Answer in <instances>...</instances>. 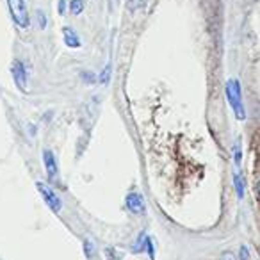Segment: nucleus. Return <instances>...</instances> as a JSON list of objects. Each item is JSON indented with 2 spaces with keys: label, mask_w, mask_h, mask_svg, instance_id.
I'll return each mask as SVG.
<instances>
[{
  "label": "nucleus",
  "mask_w": 260,
  "mask_h": 260,
  "mask_svg": "<svg viewBox=\"0 0 260 260\" xmlns=\"http://www.w3.org/2000/svg\"><path fill=\"white\" fill-rule=\"evenodd\" d=\"M8 2V9L9 15H11L13 22L23 30L30 29V16H29V9H27L25 0H6Z\"/></svg>",
  "instance_id": "1"
},
{
  "label": "nucleus",
  "mask_w": 260,
  "mask_h": 260,
  "mask_svg": "<svg viewBox=\"0 0 260 260\" xmlns=\"http://www.w3.org/2000/svg\"><path fill=\"white\" fill-rule=\"evenodd\" d=\"M226 98H228V102H230L237 119H244V105H242V93H241V84H239V80L232 79L226 82Z\"/></svg>",
  "instance_id": "2"
},
{
  "label": "nucleus",
  "mask_w": 260,
  "mask_h": 260,
  "mask_svg": "<svg viewBox=\"0 0 260 260\" xmlns=\"http://www.w3.org/2000/svg\"><path fill=\"white\" fill-rule=\"evenodd\" d=\"M36 187H38V192L41 194V198L45 200V203H47V207L52 210V212L59 214L62 209V202L61 198H59L57 194H55V191L50 187V185L43 184V182H36Z\"/></svg>",
  "instance_id": "3"
},
{
  "label": "nucleus",
  "mask_w": 260,
  "mask_h": 260,
  "mask_svg": "<svg viewBox=\"0 0 260 260\" xmlns=\"http://www.w3.org/2000/svg\"><path fill=\"white\" fill-rule=\"evenodd\" d=\"M11 77L15 80L16 87H18L22 93L27 91V70L23 66V62L20 59H13L11 62Z\"/></svg>",
  "instance_id": "4"
},
{
  "label": "nucleus",
  "mask_w": 260,
  "mask_h": 260,
  "mask_svg": "<svg viewBox=\"0 0 260 260\" xmlns=\"http://www.w3.org/2000/svg\"><path fill=\"white\" fill-rule=\"evenodd\" d=\"M125 207L128 212L139 216V214L145 212V198H143V194H139V192H136V191L128 192L125 198Z\"/></svg>",
  "instance_id": "5"
},
{
  "label": "nucleus",
  "mask_w": 260,
  "mask_h": 260,
  "mask_svg": "<svg viewBox=\"0 0 260 260\" xmlns=\"http://www.w3.org/2000/svg\"><path fill=\"white\" fill-rule=\"evenodd\" d=\"M43 162H45V168H47L48 180H50L52 184H55L59 178V166H57V160H55V155L52 150H43Z\"/></svg>",
  "instance_id": "6"
},
{
  "label": "nucleus",
  "mask_w": 260,
  "mask_h": 260,
  "mask_svg": "<svg viewBox=\"0 0 260 260\" xmlns=\"http://www.w3.org/2000/svg\"><path fill=\"white\" fill-rule=\"evenodd\" d=\"M62 41L68 48H80V38L72 27H62Z\"/></svg>",
  "instance_id": "7"
},
{
  "label": "nucleus",
  "mask_w": 260,
  "mask_h": 260,
  "mask_svg": "<svg viewBox=\"0 0 260 260\" xmlns=\"http://www.w3.org/2000/svg\"><path fill=\"white\" fill-rule=\"evenodd\" d=\"M86 9V0H70V15L79 16Z\"/></svg>",
  "instance_id": "8"
},
{
  "label": "nucleus",
  "mask_w": 260,
  "mask_h": 260,
  "mask_svg": "<svg viewBox=\"0 0 260 260\" xmlns=\"http://www.w3.org/2000/svg\"><path fill=\"white\" fill-rule=\"evenodd\" d=\"M146 248V234L145 232H141V234L138 235V239H136V242L132 246H130V251L132 253H141L145 251Z\"/></svg>",
  "instance_id": "9"
},
{
  "label": "nucleus",
  "mask_w": 260,
  "mask_h": 260,
  "mask_svg": "<svg viewBox=\"0 0 260 260\" xmlns=\"http://www.w3.org/2000/svg\"><path fill=\"white\" fill-rule=\"evenodd\" d=\"M234 187L237 192V198H244V178L241 173H234Z\"/></svg>",
  "instance_id": "10"
},
{
  "label": "nucleus",
  "mask_w": 260,
  "mask_h": 260,
  "mask_svg": "<svg viewBox=\"0 0 260 260\" xmlns=\"http://www.w3.org/2000/svg\"><path fill=\"white\" fill-rule=\"evenodd\" d=\"M145 0H128L126 2V9H128L130 13H136L138 9H143L145 8Z\"/></svg>",
  "instance_id": "11"
},
{
  "label": "nucleus",
  "mask_w": 260,
  "mask_h": 260,
  "mask_svg": "<svg viewBox=\"0 0 260 260\" xmlns=\"http://www.w3.org/2000/svg\"><path fill=\"white\" fill-rule=\"evenodd\" d=\"M145 251L148 253L150 260H155V244H153V239L148 237V235H146V248H145Z\"/></svg>",
  "instance_id": "12"
},
{
  "label": "nucleus",
  "mask_w": 260,
  "mask_h": 260,
  "mask_svg": "<svg viewBox=\"0 0 260 260\" xmlns=\"http://www.w3.org/2000/svg\"><path fill=\"white\" fill-rule=\"evenodd\" d=\"M111 70H112V66L111 64H107L104 70H102V73L98 75V82L100 84H107L109 82V79H111Z\"/></svg>",
  "instance_id": "13"
},
{
  "label": "nucleus",
  "mask_w": 260,
  "mask_h": 260,
  "mask_svg": "<svg viewBox=\"0 0 260 260\" xmlns=\"http://www.w3.org/2000/svg\"><path fill=\"white\" fill-rule=\"evenodd\" d=\"M36 20H38V27H40L41 30L47 29L48 20H47V15H45L43 11H36Z\"/></svg>",
  "instance_id": "14"
},
{
  "label": "nucleus",
  "mask_w": 260,
  "mask_h": 260,
  "mask_svg": "<svg viewBox=\"0 0 260 260\" xmlns=\"http://www.w3.org/2000/svg\"><path fill=\"white\" fill-rule=\"evenodd\" d=\"M234 159H235V164L241 166V160H242V152H241V141H237L234 145Z\"/></svg>",
  "instance_id": "15"
},
{
  "label": "nucleus",
  "mask_w": 260,
  "mask_h": 260,
  "mask_svg": "<svg viewBox=\"0 0 260 260\" xmlns=\"http://www.w3.org/2000/svg\"><path fill=\"white\" fill-rule=\"evenodd\" d=\"M80 77H82V80H84V82H87V84L98 82V77L94 75L93 72H82V73H80Z\"/></svg>",
  "instance_id": "16"
},
{
  "label": "nucleus",
  "mask_w": 260,
  "mask_h": 260,
  "mask_svg": "<svg viewBox=\"0 0 260 260\" xmlns=\"http://www.w3.org/2000/svg\"><path fill=\"white\" fill-rule=\"evenodd\" d=\"M93 251H94V246H93V242H91V241H84V253H86L87 260H91V258H93Z\"/></svg>",
  "instance_id": "17"
},
{
  "label": "nucleus",
  "mask_w": 260,
  "mask_h": 260,
  "mask_svg": "<svg viewBox=\"0 0 260 260\" xmlns=\"http://www.w3.org/2000/svg\"><path fill=\"white\" fill-rule=\"evenodd\" d=\"M105 256L109 260H119L121 258V253H118L114 248H105Z\"/></svg>",
  "instance_id": "18"
},
{
  "label": "nucleus",
  "mask_w": 260,
  "mask_h": 260,
  "mask_svg": "<svg viewBox=\"0 0 260 260\" xmlns=\"http://www.w3.org/2000/svg\"><path fill=\"white\" fill-rule=\"evenodd\" d=\"M239 260H249V251L246 246H241V248H239Z\"/></svg>",
  "instance_id": "19"
},
{
  "label": "nucleus",
  "mask_w": 260,
  "mask_h": 260,
  "mask_svg": "<svg viewBox=\"0 0 260 260\" xmlns=\"http://www.w3.org/2000/svg\"><path fill=\"white\" fill-rule=\"evenodd\" d=\"M66 6H68V2L66 0H59V6H57V11H59V15H66Z\"/></svg>",
  "instance_id": "20"
},
{
  "label": "nucleus",
  "mask_w": 260,
  "mask_h": 260,
  "mask_svg": "<svg viewBox=\"0 0 260 260\" xmlns=\"http://www.w3.org/2000/svg\"><path fill=\"white\" fill-rule=\"evenodd\" d=\"M221 260H235V258H234V255H232L230 251H226V253H223V255H221Z\"/></svg>",
  "instance_id": "21"
},
{
  "label": "nucleus",
  "mask_w": 260,
  "mask_h": 260,
  "mask_svg": "<svg viewBox=\"0 0 260 260\" xmlns=\"http://www.w3.org/2000/svg\"><path fill=\"white\" fill-rule=\"evenodd\" d=\"M255 189H256V194H258V198H260V180L256 182V187Z\"/></svg>",
  "instance_id": "22"
}]
</instances>
